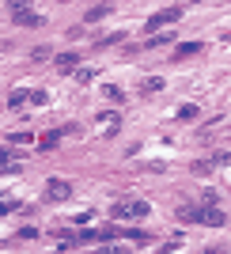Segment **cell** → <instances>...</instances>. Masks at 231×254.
<instances>
[{
	"label": "cell",
	"mask_w": 231,
	"mask_h": 254,
	"mask_svg": "<svg viewBox=\"0 0 231 254\" xmlns=\"http://www.w3.org/2000/svg\"><path fill=\"white\" fill-rule=\"evenodd\" d=\"M110 216L114 220H140V216H148V201L144 197H117L110 205Z\"/></svg>",
	"instance_id": "obj_1"
},
{
	"label": "cell",
	"mask_w": 231,
	"mask_h": 254,
	"mask_svg": "<svg viewBox=\"0 0 231 254\" xmlns=\"http://www.w3.org/2000/svg\"><path fill=\"white\" fill-rule=\"evenodd\" d=\"M178 19H182V8H159L156 15L144 23V31H148V34H156L159 27H167V23H178Z\"/></svg>",
	"instance_id": "obj_2"
},
{
	"label": "cell",
	"mask_w": 231,
	"mask_h": 254,
	"mask_svg": "<svg viewBox=\"0 0 231 254\" xmlns=\"http://www.w3.org/2000/svg\"><path fill=\"white\" fill-rule=\"evenodd\" d=\"M72 197V186L64 179H50L46 182V201H68Z\"/></svg>",
	"instance_id": "obj_3"
},
{
	"label": "cell",
	"mask_w": 231,
	"mask_h": 254,
	"mask_svg": "<svg viewBox=\"0 0 231 254\" xmlns=\"http://www.w3.org/2000/svg\"><path fill=\"white\" fill-rule=\"evenodd\" d=\"M201 224H209V228H220V224H228V216L220 212V205H201Z\"/></svg>",
	"instance_id": "obj_4"
},
{
	"label": "cell",
	"mask_w": 231,
	"mask_h": 254,
	"mask_svg": "<svg viewBox=\"0 0 231 254\" xmlns=\"http://www.w3.org/2000/svg\"><path fill=\"white\" fill-rule=\"evenodd\" d=\"M11 19L19 23V27H42V15H34L31 8H19V4H15V11H11Z\"/></svg>",
	"instance_id": "obj_5"
},
{
	"label": "cell",
	"mask_w": 231,
	"mask_h": 254,
	"mask_svg": "<svg viewBox=\"0 0 231 254\" xmlns=\"http://www.w3.org/2000/svg\"><path fill=\"white\" fill-rule=\"evenodd\" d=\"M53 64H57L61 72H72V76H76V68H80V53H57V57H53Z\"/></svg>",
	"instance_id": "obj_6"
},
{
	"label": "cell",
	"mask_w": 231,
	"mask_h": 254,
	"mask_svg": "<svg viewBox=\"0 0 231 254\" xmlns=\"http://www.w3.org/2000/svg\"><path fill=\"white\" fill-rule=\"evenodd\" d=\"M178 220H186V224H201V205L193 209V205H182L178 209Z\"/></svg>",
	"instance_id": "obj_7"
},
{
	"label": "cell",
	"mask_w": 231,
	"mask_h": 254,
	"mask_svg": "<svg viewBox=\"0 0 231 254\" xmlns=\"http://www.w3.org/2000/svg\"><path fill=\"white\" fill-rule=\"evenodd\" d=\"M159 87H163V76H148L144 84H140V95H156Z\"/></svg>",
	"instance_id": "obj_8"
},
{
	"label": "cell",
	"mask_w": 231,
	"mask_h": 254,
	"mask_svg": "<svg viewBox=\"0 0 231 254\" xmlns=\"http://www.w3.org/2000/svg\"><path fill=\"white\" fill-rule=\"evenodd\" d=\"M106 11H110V4H95L84 19H87V23H99V19H106Z\"/></svg>",
	"instance_id": "obj_9"
},
{
	"label": "cell",
	"mask_w": 231,
	"mask_h": 254,
	"mask_svg": "<svg viewBox=\"0 0 231 254\" xmlns=\"http://www.w3.org/2000/svg\"><path fill=\"white\" fill-rule=\"evenodd\" d=\"M197 50H201V42H182L178 50H174V57H178V61H182V57H193V53H197Z\"/></svg>",
	"instance_id": "obj_10"
},
{
	"label": "cell",
	"mask_w": 231,
	"mask_h": 254,
	"mask_svg": "<svg viewBox=\"0 0 231 254\" xmlns=\"http://www.w3.org/2000/svg\"><path fill=\"white\" fill-rule=\"evenodd\" d=\"M8 103H11V106H19V103H31V91H27V87L11 91V95H8Z\"/></svg>",
	"instance_id": "obj_11"
},
{
	"label": "cell",
	"mask_w": 231,
	"mask_h": 254,
	"mask_svg": "<svg viewBox=\"0 0 231 254\" xmlns=\"http://www.w3.org/2000/svg\"><path fill=\"white\" fill-rule=\"evenodd\" d=\"M121 235L133 239V243H148V232H137V228H121Z\"/></svg>",
	"instance_id": "obj_12"
},
{
	"label": "cell",
	"mask_w": 231,
	"mask_h": 254,
	"mask_svg": "<svg viewBox=\"0 0 231 254\" xmlns=\"http://www.w3.org/2000/svg\"><path fill=\"white\" fill-rule=\"evenodd\" d=\"M178 118H182V122H193V118H197V106H193V103H186V106L178 110Z\"/></svg>",
	"instance_id": "obj_13"
},
{
	"label": "cell",
	"mask_w": 231,
	"mask_h": 254,
	"mask_svg": "<svg viewBox=\"0 0 231 254\" xmlns=\"http://www.w3.org/2000/svg\"><path fill=\"white\" fill-rule=\"evenodd\" d=\"M15 205H19V201H15V197H0V216H8V212L15 209Z\"/></svg>",
	"instance_id": "obj_14"
},
{
	"label": "cell",
	"mask_w": 231,
	"mask_h": 254,
	"mask_svg": "<svg viewBox=\"0 0 231 254\" xmlns=\"http://www.w3.org/2000/svg\"><path fill=\"white\" fill-rule=\"evenodd\" d=\"M163 42H174V34H152V42H144V46H163Z\"/></svg>",
	"instance_id": "obj_15"
},
{
	"label": "cell",
	"mask_w": 231,
	"mask_h": 254,
	"mask_svg": "<svg viewBox=\"0 0 231 254\" xmlns=\"http://www.w3.org/2000/svg\"><path fill=\"white\" fill-rule=\"evenodd\" d=\"M106 99H110V103H121V87H110V84H106Z\"/></svg>",
	"instance_id": "obj_16"
},
{
	"label": "cell",
	"mask_w": 231,
	"mask_h": 254,
	"mask_svg": "<svg viewBox=\"0 0 231 254\" xmlns=\"http://www.w3.org/2000/svg\"><path fill=\"white\" fill-rule=\"evenodd\" d=\"M212 171V163H205V159H201V163H193V175H209Z\"/></svg>",
	"instance_id": "obj_17"
}]
</instances>
